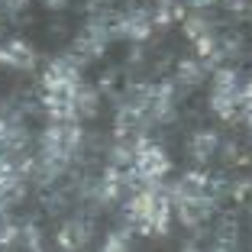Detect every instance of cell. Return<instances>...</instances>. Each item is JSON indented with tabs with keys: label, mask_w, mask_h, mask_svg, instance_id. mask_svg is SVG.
Wrapping results in <instances>:
<instances>
[{
	"label": "cell",
	"mask_w": 252,
	"mask_h": 252,
	"mask_svg": "<svg viewBox=\"0 0 252 252\" xmlns=\"http://www.w3.org/2000/svg\"><path fill=\"white\" fill-rule=\"evenodd\" d=\"M123 207H126L123 210L126 223L136 226L139 233H146V236H165L168 223H171V214H175L168 188H162L158 181L156 185H142L136 194H129L123 200Z\"/></svg>",
	"instance_id": "obj_1"
},
{
	"label": "cell",
	"mask_w": 252,
	"mask_h": 252,
	"mask_svg": "<svg viewBox=\"0 0 252 252\" xmlns=\"http://www.w3.org/2000/svg\"><path fill=\"white\" fill-rule=\"evenodd\" d=\"M210 110L220 120L233 123V120L243 113V84H239V74L233 68H217L214 81H210Z\"/></svg>",
	"instance_id": "obj_2"
},
{
	"label": "cell",
	"mask_w": 252,
	"mask_h": 252,
	"mask_svg": "<svg viewBox=\"0 0 252 252\" xmlns=\"http://www.w3.org/2000/svg\"><path fill=\"white\" fill-rule=\"evenodd\" d=\"M129 168L136 171V178H139L142 185H156V181H162L171 171V158H168V152H165L162 146H156L152 139L136 136V142H133V165H129Z\"/></svg>",
	"instance_id": "obj_3"
},
{
	"label": "cell",
	"mask_w": 252,
	"mask_h": 252,
	"mask_svg": "<svg viewBox=\"0 0 252 252\" xmlns=\"http://www.w3.org/2000/svg\"><path fill=\"white\" fill-rule=\"evenodd\" d=\"M156 23H152V13L149 10H126V13H117V23H113V36L133 39V42H142V39L152 36Z\"/></svg>",
	"instance_id": "obj_4"
},
{
	"label": "cell",
	"mask_w": 252,
	"mask_h": 252,
	"mask_svg": "<svg viewBox=\"0 0 252 252\" xmlns=\"http://www.w3.org/2000/svg\"><path fill=\"white\" fill-rule=\"evenodd\" d=\"M171 197V194H168ZM171 207H175V214H178V220L185 223V226H191V230H197V226H204V223L214 217V200L207 197H171Z\"/></svg>",
	"instance_id": "obj_5"
},
{
	"label": "cell",
	"mask_w": 252,
	"mask_h": 252,
	"mask_svg": "<svg viewBox=\"0 0 252 252\" xmlns=\"http://www.w3.org/2000/svg\"><path fill=\"white\" fill-rule=\"evenodd\" d=\"M78 81H81V62L74 59V55H59L42 71V88H52V84H78Z\"/></svg>",
	"instance_id": "obj_6"
},
{
	"label": "cell",
	"mask_w": 252,
	"mask_h": 252,
	"mask_svg": "<svg viewBox=\"0 0 252 252\" xmlns=\"http://www.w3.org/2000/svg\"><path fill=\"white\" fill-rule=\"evenodd\" d=\"M91 230H94V223L88 217H71V220L55 233V243H59L62 252H78L84 249V243L91 239Z\"/></svg>",
	"instance_id": "obj_7"
},
{
	"label": "cell",
	"mask_w": 252,
	"mask_h": 252,
	"mask_svg": "<svg viewBox=\"0 0 252 252\" xmlns=\"http://www.w3.org/2000/svg\"><path fill=\"white\" fill-rule=\"evenodd\" d=\"M0 62L10 68H20V71H30L36 65V52H32L30 42H23V39H10V42L0 45Z\"/></svg>",
	"instance_id": "obj_8"
},
{
	"label": "cell",
	"mask_w": 252,
	"mask_h": 252,
	"mask_svg": "<svg viewBox=\"0 0 252 252\" xmlns=\"http://www.w3.org/2000/svg\"><path fill=\"white\" fill-rule=\"evenodd\" d=\"M204 78H207V65L200 59H181L178 68H175V88H181V94L197 88Z\"/></svg>",
	"instance_id": "obj_9"
},
{
	"label": "cell",
	"mask_w": 252,
	"mask_h": 252,
	"mask_svg": "<svg viewBox=\"0 0 252 252\" xmlns=\"http://www.w3.org/2000/svg\"><path fill=\"white\" fill-rule=\"evenodd\" d=\"M217 149H220V136H217L214 129H197V133L191 136V142H188V152H191L197 162H210V158L217 156Z\"/></svg>",
	"instance_id": "obj_10"
},
{
	"label": "cell",
	"mask_w": 252,
	"mask_h": 252,
	"mask_svg": "<svg viewBox=\"0 0 252 252\" xmlns=\"http://www.w3.org/2000/svg\"><path fill=\"white\" fill-rule=\"evenodd\" d=\"M26 194V178L20 175H7V178H0V214H7L10 207H16Z\"/></svg>",
	"instance_id": "obj_11"
},
{
	"label": "cell",
	"mask_w": 252,
	"mask_h": 252,
	"mask_svg": "<svg viewBox=\"0 0 252 252\" xmlns=\"http://www.w3.org/2000/svg\"><path fill=\"white\" fill-rule=\"evenodd\" d=\"M97 104H100V94H97V88H88V84H78V91H74V120L81 123V120L94 117L97 113Z\"/></svg>",
	"instance_id": "obj_12"
},
{
	"label": "cell",
	"mask_w": 252,
	"mask_h": 252,
	"mask_svg": "<svg viewBox=\"0 0 252 252\" xmlns=\"http://www.w3.org/2000/svg\"><path fill=\"white\" fill-rule=\"evenodd\" d=\"M97 252H129V233H126V230H113V233H107L104 246H100Z\"/></svg>",
	"instance_id": "obj_13"
},
{
	"label": "cell",
	"mask_w": 252,
	"mask_h": 252,
	"mask_svg": "<svg viewBox=\"0 0 252 252\" xmlns=\"http://www.w3.org/2000/svg\"><path fill=\"white\" fill-rule=\"evenodd\" d=\"M23 7H26V0H0V10H3V13H10V16H16Z\"/></svg>",
	"instance_id": "obj_14"
},
{
	"label": "cell",
	"mask_w": 252,
	"mask_h": 252,
	"mask_svg": "<svg viewBox=\"0 0 252 252\" xmlns=\"http://www.w3.org/2000/svg\"><path fill=\"white\" fill-rule=\"evenodd\" d=\"M243 117H246V123H249V129H252V100H243Z\"/></svg>",
	"instance_id": "obj_15"
},
{
	"label": "cell",
	"mask_w": 252,
	"mask_h": 252,
	"mask_svg": "<svg viewBox=\"0 0 252 252\" xmlns=\"http://www.w3.org/2000/svg\"><path fill=\"white\" fill-rule=\"evenodd\" d=\"M188 3H191V7H197V10H204V7H214L217 0H188Z\"/></svg>",
	"instance_id": "obj_16"
},
{
	"label": "cell",
	"mask_w": 252,
	"mask_h": 252,
	"mask_svg": "<svg viewBox=\"0 0 252 252\" xmlns=\"http://www.w3.org/2000/svg\"><path fill=\"white\" fill-rule=\"evenodd\" d=\"M65 3H68V0H45V7H49V10H62Z\"/></svg>",
	"instance_id": "obj_17"
},
{
	"label": "cell",
	"mask_w": 252,
	"mask_h": 252,
	"mask_svg": "<svg viewBox=\"0 0 252 252\" xmlns=\"http://www.w3.org/2000/svg\"><path fill=\"white\" fill-rule=\"evenodd\" d=\"M181 252H204V249H200L197 243H188V246H185V249H181Z\"/></svg>",
	"instance_id": "obj_18"
},
{
	"label": "cell",
	"mask_w": 252,
	"mask_h": 252,
	"mask_svg": "<svg viewBox=\"0 0 252 252\" xmlns=\"http://www.w3.org/2000/svg\"><path fill=\"white\" fill-rule=\"evenodd\" d=\"M217 3H220V0H217Z\"/></svg>",
	"instance_id": "obj_19"
}]
</instances>
